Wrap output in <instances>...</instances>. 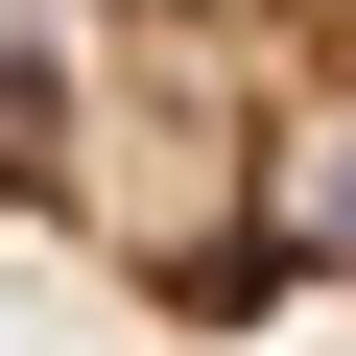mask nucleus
Segmentation results:
<instances>
[{"instance_id": "f257e3e1", "label": "nucleus", "mask_w": 356, "mask_h": 356, "mask_svg": "<svg viewBox=\"0 0 356 356\" xmlns=\"http://www.w3.org/2000/svg\"><path fill=\"white\" fill-rule=\"evenodd\" d=\"M0 238L143 332L356 309V0H0Z\"/></svg>"}]
</instances>
